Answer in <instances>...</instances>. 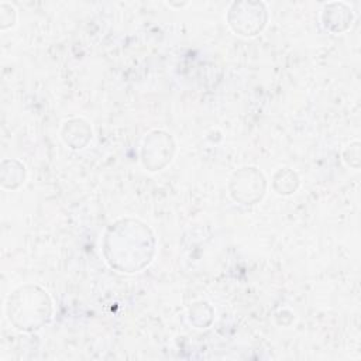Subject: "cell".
<instances>
[{"label": "cell", "instance_id": "cell-1", "mask_svg": "<svg viewBox=\"0 0 361 361\" xmlns=\"http://www.w3.org/2000/svg\"><path fill=\"white\" fill-rule=\"evenodd\" d=\"M151 230L137 220H120L104 235L107 262L121 272H137L149 264L154 254Z\"/></svg>", "mask_w": 361, "mask_h": 361}, {"label": "cell", "instance_id": "cell-2", "mask_svg": "<svg viewBox=\"0 0 361 361\" xmlns=\"http://www.w3.org/2000/svg\"><path fill=\"white\" fill-rule=\"evenodd\" d=\"M21 286L14 290L7 303L10 322L20 330L41 329L51 319V300L38 286Z\"/></svg>", "mask_w": 361, "mask_h": 361}, {"label": "cell", "instance_id": "cell-3", "mask_svg": "<svg viewBox=\"0 0 361 361\" xmlns=\"http://www.w3.org/2000/svg\"><path fill=\"white\" fill-rule=\"evenodd\" d=\"M247 190H250L251 203L261 200L265 190V178L257 168H243L231 179V196L234 200L247 204Z\"/></svg>", "mask_w": 361, "mask_h": 361}]
</instances>
